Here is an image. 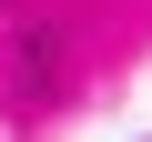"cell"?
Listing matches in <instances>:
<instances>
[]
</instances>
